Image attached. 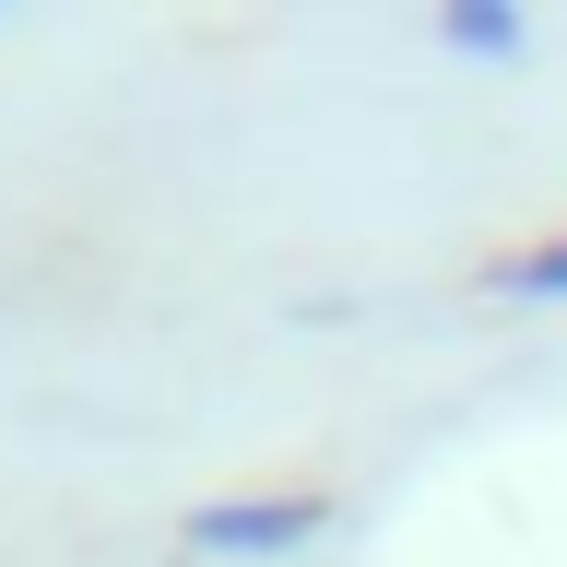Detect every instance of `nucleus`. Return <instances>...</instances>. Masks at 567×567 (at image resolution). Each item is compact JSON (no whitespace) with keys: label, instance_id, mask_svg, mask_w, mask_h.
<instances>
[{"label":"nucleus","instance_id":"f257e3e1","mask_svg":"<svg viewBox=\"0 0 567 567\" xmlns=\"http://www.w3.org/2000/svg\"><path fill=\"white\" fill-rule=\"evenodd\" d=\"M319 532H331V496L296 485V496H225V508H189L177 544H189V556H296V544H319Z\"/></svg>","mask_w":567,"mask_h":567},{"label":"nucleus","instance_id":"f03ea898","mask_svg":"<svg viewBox=\"0 0 567 567\" xmlns=\"http://www.w3.org/2000/svg\"><path fill=\"white\" fill-rule=\"evenodd\" d=\"M485 296H508V308H544V296H567V237H532V248H508L485 272Z\"/></svg>","mask_w":567,"mask_h":567},{"label":"nucleus","instance_id":"7ed1b4c3","mask_svg":"<svg viewBox=\"0 0 567 567\" xmlns=\"http://www.w3.org/2000/svg\"><path fill=\"white\" fill-rule=\"evenodd\" d=\"M450 48H520V24L508 12H450Z\"/></svg>","mask_w":567,"mask_h":567}]
</instances>
